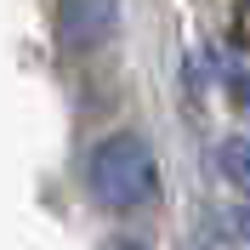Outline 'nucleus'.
<instances>
[{"mask_svg": "<svg viewBox=\"0 0 250 250\" xmlns=\"http://www.w3.org/2000/svg\"><path fill=\"white\" fill-rule=\"evenodd\" d=\"M85 182H91L97 205H108V210H137V205L159 188V159H154V148H148L137 131H120V137H103L91 148Z\"/></svg>", "mask_w": 250, "mask_h": 250, "instance_id": "1", "label": "nucleus"}, {"mask_svg": "<svg viewBox=\"0 0 250 250\" xmlns=\"http://www.w3.org/2000/svg\"><path fill=\"white\" fill-rule=\"evenodd\" d=\"M114 12H120L114 0H62V6H57V34H62V46L85 51V46H97V40H108Z\"/></svg>", "mask_w": 250, "mask_h": 250, "instance_id": "2", "label": "nucleus"}, {"mask_svg": "<svg viewBox=\"0 0 250 250\" xmlns=\"http://www.w3.org/2000/svg\"><path fill=\"white\" fill-rule=\"evenodd\" d=\"M222 176L239 188V193H250V137H228L222 142V154H216Z\"/></svg>", "mask_w": 250, "mask_h": 250, "instance_id": "3", "label": "nucleus"}, {"mask_svg": "<svg viewBox=\"0 0 250 250\" xmlns=\"http://www.w3.org/2000/svg\"><path fill=\"white\" fill-rule=\"evenodd\" d=\"M233 97H239V108H250V80H239V85H233Z\"/></svg>", "mask_w": 250, "mask_h": 250, "instance_id": "4", "label": "nucleus"}, {"mask_svg": "<svg viewBox=\"0 0 250 250\" xmlns=\"http://www.w3.org/2000/svg\"><path fill=\"white\" fill-rule=\"evenodd\" d=\"M108 250H142V245H137V239H114Z\"/></svg>", "mask_w": 250, "mask_h": 250, "instance_id": "5", "label": "nucleus"}, {"mask_svg": "<svg viewBox=\"0 0 250 250\" xmlns=\"http://www.w3.org/2000/svg\"><path fill=\"white\" fill-rule=\"evenodd\" d=\"M245 12H250V0H245Z\"/></svg>", "mask_w": 250, "mask_h": 250, "instance_id": "6", "label": "nucleus"}]
</instances>
